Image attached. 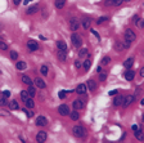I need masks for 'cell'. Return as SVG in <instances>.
I'll list each match as a JSON object with an SVG mask.
<instances>
[{
	"label": "cell",
	"mask_w": 144,
	"mask_h": 143,
	"mask_svg": "<svg viewBox=\"0 0 144 143\" xmlns=\"http://www.w3.org/2000/svg\"><path fill=\"white\" fill-rule=\"evenodd\" d=\"M72 133H73V135H75V137H78V138H84V137L86 135V130H85L84 128H82V126H80V125L73 126Z\"/></svg>",
	"instance_id": "cell-1"
},
{
	"label": "cell",
	"mask_w": 144,
	"mask_h": 143,
	"mask_svg": "<svg viewBox=\"0 0 144 143\" xmlns=\"http://www.w3.org/2000/svg\"><path fill=\"white\" fill-rule=\"evenodd\" d=\"M71 41H72V44L76 48H80L81 44H82V39H81V36L78 34H72L71 35Z\"/></svg>",
	"instance_id": "cell-2"
},
{
	"label": "cell",
	"mask_w": 144,
	"mask_h": 143,
	"mask_svg": "<svg viewBox=\"0 0 144 143\" xmlns=\"http://www.w3.org/2000/svg\"><path fill=\"white\" fill-rule=\"evenodd\" d=\"M123 36H125V40H126V41H129V43H133L134 40L136 39V35H135V32L131 28H127L125 31V35H123Z\"/></svg>",
	"instance_id": "cell-3"
},
{
	"label": "cell",
	"mask_w": 144,
	"mask_h": 143,
	"mask_svg": "<svg viewBox=\"0 0 144 143\" xmlns=\"http://www.w3.org/2000/svg\"><path fill=\"white\" fill-rule=\"evenodd\" d=\"M36 125L37 126H45V125H48V119L45 116H37L36 117Z\"/></svg>",
	"instance_id": "cell-4"
},
{
	"label": "cell",
	"mask_w": 144,
	"mask_h": 143,
	"mask_svg": "<svg viewBox=\"0 0 144 143\" xmlns=\"http://www.w3.org/2000/svg\"><path fill=\"white\" fill-rule=\"evenodd\" d=\"M70 26H71L72 31H77L78 27H80V21L76 17H73V18H71V21H70Z\"/></svg>",
	"instance_id": "cell-5"
},
{
	"label": "cell",
	"mask_w": 144,
	"mask_h": 143,
	"mask_svg": "<svg viewBox=\"0 0 144 143\" xmlns=\"http://www.w3.org/2000/svg\"><path fill=\"white\" fill-rule=\"evenodd\" d=\"M46 139H48L46 132H39V133L36 134V140H37L39 143H43V142H45Z\"/></svg>",
	"instance_id": "cell-6"
},
{
	"label": "cell",
	"mask_w": 144,
	"mask_h": 143,
	"mask_svg": "<svg viewBox=\"0 0 144 143\" xmlns=\"http://www.w3.org/2000/svg\"><path fill=\"white\" fill-rule=\"evenodd\" d=\"M135 101V95H126L125 98H123V102H122V105L125 106V107H127V106H130L133 102Z\"/></svg>",
	"instance_id": "cell-7"
},
{
	"label": "cell",
	"mask_w": 144,
	"mask_h": 143,
	"mask_svg": "<svg viewBox=\"0 0 144 143\" xmlns=\"http://www.w3.org/2000/svg\"><path fill=\"white\" fill-rule=\"evenodd\" d=\"M34 84H35V87H37V88H40V89H44V88L46 87L45 81H44L43 79H40V77H36V79L34 80Z\"/></svg>",
	"instance_id": "cell-8"
},
{
	"label": "cell",
	"mask_w": 144,
	"mask_h": 143,
	"mask_svg": "<svg viewBox=\"0 0 144 143\" xmlns=\"http://www.w3.org/2000/svg\"><path fill=\"white\" fill-rule=\"evenodd\" d=\"M27 48L31 50V52H35L39 49V44L35 41V40H28L27 41Z\"/></svg>",
	"instance_id": "cell-9"
},
{
	"label": "cell",
	"mask_w": 144,
	"mask_h": 143,
	"mask_svg": "<svg viewBox=\"0 0 144 143\" xmlns=\"http://www.w3.org/2000/svg\"><path fill=\"white\" fill-rule=\"evenodd\" d=\"M58 111H59V113H60L62 116H67V115H70V108H68L67 105H62V106H59Z\"/></svg>",
	"instance_id": "cell-10"
},
{
	"label": "cell",
	"mask_w": 144,
	"mask_h": 143,
	"mask_svg": "<svg viewBox=\"0 0 144 143\" xmlns=\"http://www.w3.org/2000/svg\"><path fill=\"white\" fill-rule=\"evenodd\" d=\"M80 25L82 26V28H84V30H88V28H90V26H91V19H90V18H84V19L80 22Z\"/></svg>",
	"instance_id": "cell-11"
},
{
	"label": "cell",
	"mask_w": 144,
	"mask_h": 143,
	"mask_svg": "<svg viewBox=\"0 0 144 143\" xmlns=\"http://www.w3.org/2000/svg\"><path fill=\"white\" fill-rule=\"evenodd\" d=\"M86 90H88V87H86L85 84H80V85H77V88H76V93L80 94V95H84V94L86 93Z\"/></svg>",
	"instance_id": "cell-12"
},
{
	"label": "cell",
	"mask_w": 144,
	"mask_h": 143,
	"mask_svg": "<svg viewBox=\"0 0 144 143\" xmlns=\"http://www.w3.org/2000/svg\"><path fill=\"white\" fill-rule=\"evenodd\" d=\"M73 108L75 110H82L84 108V102L82 101H80V99H76V101H73Z\"/></svg>",
	"instance_id": "cell-13"
},
{
	"label": "cell",
	"mask_w": 144,
	"mask_h": 143,
	"mask_svg": "<svg viewBox=\"0 0 144 143\" xmlns=\"http://www.w3.org/2000/svg\"><path fill=\"white\" fill-rule=\"evenodd\" d=\"M57 57H58V59H59V61H62V62H65V61L67 59V55H66V50H59V49H58Z\"/></svg>",
	"instance_id": "cell-14"
},
{
	"label": "cell",
	"mask_w": 144,
	"mask_h": 143,
	"mask_svg": "<svg viewBox=\"0 0 144 143\" xmlns=\"http://www.w3.org/2000/svg\"><path fill=\"white\" fill-rule=\"evenodd\" d=\"M134 77H135V72H134L133 70L129 68V70L125 72V79L129 80V81H131V80H134Z\"/></svg>",
	"instance_id": "cell-15"
},
{
	"label": "cell",
	"mask_w": 144,
	"mask_h": 143,
	"mask_svg": "<svg viewBox=\"0 0 144 143\" xmlns=\"http://www.w3.org/2000/svg\"><path fill=\"white\" fill-rule=\"evenodd\" d=\"M134 62H135V61H134V58H127V59L125 61V62H123V67L129 70V68H131V67H133Z\"/></svg>",
	"instance_id": "cell-16"
},
{
	"label": "cell",
	"mask_w": 144,
	"mask_h": 143,
	"mask_svg": "<svg viewBox=\"0 0 144 143\" xmlns=\"http://www.w3.org/2000/svg\"><path fill=\"white\" fill-rule=\"evenodd\" d=\"M86 87H88V89L90 90V92H94L95 89H97V83L94 80H89L88 83H86Z\"/></svg>",
	"instance_id": "cell-17"
},
{
	"label": "cell",
	"mask_w": 144,
	"mask_h": 143,
	"mask_svg": "<svg viewBox=\"0 0 144 143\" xmlns=\"http://www.w3.org/2000/svg\"><path fill=\"white\" fill-rule=\"evenodd\" d=\"M15 67H17V70H19V71H23V70H26L27 65H26V62H23V61H18L17 65H15Z\"/></svg>",
	"instance_id": "cell-18"
},
{
	"label": "cell",
	"mask_w": 144,
	"mask_h": 143,
	"mask_svg": "<svg viewBox=\"0 0 144 143\" xmlns=\"http://www.w3.org/2000/svg\"><path fill=\"white\" fill-rule=\"evenodd\" d=\"M57 47H58L59 50H66L67 49V44L63 41V40H58V41H57Z\"/></svg>",
	"instance_id": "cell-19"
},
{
	"label": "cell",
	"mask_w": 144,
	"mask_h": 143,
	"mask_svg": "<svg viewBox=\"0 0 144 143\" xmlns=\"http://www.w3.org/2000/svg\"><path fill=\"white\" fill-rule=\"evenodd\" d=\"M37 10H39V5H37V4H35V5L30 7V8L26 10V13H27V14H35Z\"/></svg>",
	"instance_id": "cell-20"
},
{
	"label": "cell",
	"mask_w": 144,
	"mask_h": 143,
	"mask_svg": "<svg viewBox=\"0 0 144 143\" xmlns=\"http://www.w3.org/2000/svg\"><path fill=\"white\" fill-rule=\"evenodd\" d=\"M22 83H23V84H26V85H28V87L34 84V83H32V80H31L27 75H23V76H22Z\"/></svg>",
	"instance_id": "cell-21"
},
{
	"label": "cell",
	"mask_w": 144,
	"mask_h": 143,
	"mask_svg": "<svg viewBox=\"0 0 144 143\" xmlns=\"http://www.w3.org/2000/svg\"><path fill=\"white\" fill-rule=\"evenodd\" d=\"M113 48H115V50H116V52H121V50H122L123 48H125V47H123V43H121V41H116Z\"/></svg>",
	"instance_id": "cell-22"
},
{
	"label": "cell",
	"mask_w": 144,
	"mask_h": 143,
	"mask_svg": "<svg viewBox=\"0 0 144 143\" xmlns=\"http://www.w3.org/2000/svg\"><path fill=\"white\" fill-rule=\"evenodd\" d=\"M90 66H91V61H90V59H85L84 62H82V67H84L85 71H89Z\"/></svg>",
	"instance_id": "cell-23"
},
{
	"label": "cell",
	"mask_w": 144,
	"mask_h": 143,
	"mask_svg": "<svg viewBox=\"0 0 144 143\" xmlns=\"http://www.w3.org/2000/svg\"><path fill=\"white\" fill-rule=\"evenodd\" d=\"M66 4V0H55V8L57 9H62Z\"/></svg>",
	"instance_id": "cell-24"
},
{
	"label": "cell",
	"mask_w": 144,
	"mask_h": 143,
	"mask_svg": "<svg viewBox=\"0 0 144 143\" xmlns=\"http://www.w3.org/2000/svg\"><path fill=\"white\" fill-rule=\"evenodd\" d=\"M86 55H89V50H88L86 48L80 49V52H78V57H80V58H84V57H86Z\"/></svg>",
	"instance_id": "cell-25"
},
{
	"label": "cell",
	"mask_w": 144,
	"mask_h": 143,
	"mask_svg": "<svg viewBox=\"0 0 144 143\" xmlns=\"http://www.w3.org/2000/svg\"><path fill=\"white\" fill-rule=\"evenodd\" d=\"M9 108H10L12 111H14V110H18V108H19L18 102H17V101H12L10 103H9Z\"/></svg>",
	"instance_id": "cell-26"
},
{
	"label": "cell",
	"mask_w": 144,
	"mask_h": 143,
	"mask_svg": "<svg viewBox=\"0 0 144 143\" xmlns=\"http://www.w3.org/2000/svg\"><path fill=\"white\" fill-rule=\"evenodd\" d=\"M70 116H71V119H72L73 121H77V120L80 119V113L77 112V110H75V111H72V113L70 112Z\"/></svg>",
	"instance_id": "cell-27"
},
{
	"label": "cell",
	"mask_w": 144,
	"mask_h": 143,
	"mask_svg": "<svg viewBox=\"0 0 144 143\" xmlns=\"http://www.w3.org/2000/svg\"><path fill=\"white\" fill-rule=\"evenodd\" d=\"M134 134H135V137H136V139H139V140H143V139H144V133H143L141 130H139V129H136Z\"/></svg>",
	"instance_id": "cell-28"
},
{
	"label": "cell",
	"mask_w": 144,
	"mask_h": 143,
	"mask_svg": "<svg viewBox=\"0 0 144 143\" xmlns=\"http://www.w3.org/2000/svg\"><path fill=\"white\" fill-rule=\"evenodd\" d=\"M122 102H123V97L118 95V97H116V98H115L113 105H115V106H120V105H122Z\"/></svg>",
	"instance_id": "cell-29"
},
{
	"label": "cell",
	"mask_w": 144,
	"mask_h": 143,
	"mask_svg": "<svg viewBox=\"0 0 144 143\" xmlns=\"http://www.w3.org/2000/svg\"><path fill=\"white\" fill-rule=\"evenodd\" d=\"M5 105H7V97L2 92L0 93V106H5Z\"/></svg>",
	"instance_id": "cell-30"
},
{
	"label": "cell",
	"mask_w": 144,
	"mask_h": 143,
	"mask_svg": "<svg viewBox=\"0 0 144 143\" xmlns=\"http://www.w3.org/2000/svg\"><path fill=\"white\" fill-rule=\"evenodd\" d=\"M28 95L32 98V97H35V94H36V89H35V87H32V85H30V88H28Z\"/></svg>",
	"instance_id": "cell-31"
},
{
	"label": "cell",
	"mask_w": 144,
	"mask_h": 143,
	"mask_svg": "<svg viewBox=\"0 0 144 143\" xmlns=\"http://www.w3.org/2000/svg\"><path fill=\"white\" fill-rule=\"evenodd\" d=\"M25 102H26V107H28V108H32V107L35 106V103H34V101H32L31 98H27V99H26Z\"/></svg>",
	"instance_id": "cell-32"
},
{
	"label": "cell",
	"mask_w": 144,
	"mask_h": 143,
	"mask_svg": "<svg viewBox=\"0 0 144 143\" xmlns=\"http://www.w3.org/2000/svg\"><path fill=\"white\" fill-rule=\"evenodd\" d=\"M40 71H41V74H43L44 76H46V75H48V72H49V68H48V66L43 65V66H41V68H40Z\"/></svg>",
	"instance_id": "cell-33"
},
{
	"label": "cell",
	"mask_w": 144,
	"mask_h": 143,
	"mask_svg": "<svg viewBox=\"0 0 144 143\" xmlns=\"http://www.w3.org/2000/svg\"><path fill=\"white\" fill-rule=\"evenodd\" d=\"M28 97H30V95H28V92H27V90H21V98H22L23 101H26Z\"/></svg>",
	"instance_id": "cell-34"
},
{
	"label": "cell",
	"mask_w": 144,
	"mask_h": 143,
	"mask_svg": "<svg viewBox=\"0 0 144 143\" xmlns=\"http://www.w3.org/2000/svg\"><path fill=\"white\" fill-rule=\"evenodd\" d=\"M106 21H108V17H106V16H104V17H99L98 21H97V23H98V25H102L103 22H106Z\"/></svg>",
	"instance_id": "cell-35"
},
{
	"label": "cell",
	"mask_w": 144,
	"mask_h": 143,
	"mask_svg": "<svg viewBox=\"0 0 144 143\" xmlns=\"http://www.w3.org/2000/svg\"><path fill=\"white\" fill-rule=\"evenodd\" d=\"M75 67H76L77 70H80V68L82 67V62H81L80 59H76V61H75Z\"/></svg>",
	"instance_id": "cell-36"
},
{
	"label": "cell",
	"mask_w": 144,
	"mask_h": 143,
	"mask_svg": "<svg viewBox=\"0 0 144 143\" xmlns=\"http://www.w3.org/2000/svg\"><path fill=\"white\" fill-rule=\"evenodd\" d=\"M0 49L2 50H8V45L4 41H2V40H0Z\"/></svg>",
	"instance_id": "cell-37"
},
{
	"label": "cell",
	"mask_w": 144,
	"mask_h": 143,
	"mask_svg": "<svg viewBox=\"0 0 144 143\" xmlns=\"http://www.w3.org/2000/svg\"><path fill=\"white\" fill-rule=\"evenodd\" d=\"M109 62H111V58H109V57H104V58L102 59V63H103V65H108Z\"/></svg>",
	"instance_id": "cell-38"
},
{
	"label": "cell",
	"mask_w": 144,
	"mask_h": 143,
	"mask_svg": "<svg viewBox=\"0 0 144 143\" xmlns=\"http://www.w3.org/2000/svg\"><path fill=\"white\" fill-rule=\"evenodd\" d=\"M106 79H107V74H104V72H100L99 74V80L100 81H104Z\"/></svg>",
	"instance_id": "cell-39"
},
{
	"label": "cell",
	"mask_w": 144,
	"mask_h": 143,
	"mask_svg": "<svg viewBox=\"0 0 144 143\" xmlns=\"http://www.w3.org/2000/svg\"><path fill=\"white\" fill-rule=\"evenodd\" d=\"M58 97H59L60 99H65V98H66V92H65V90H60V92L58 93Z\"/></svg>",
	"instance_id": "cell-40"
},
{
	"label": "cell",
	"mask_w": 144,
	"mask_h": 143,
	"mask_svg": "<svg viewBox=\"0 0 144 143\" xmlns=\"http://www.w3.org/2000/svg\"><path fill=\"white\" fill-rule=\"evenodd\" d=\"M122 2H123V0H112V3H113V5H115V7L121 5V4H122Z\"/></svg>",
	"instance_id": "cell-41"
},
{
	"label": "cell",
	"mask_w": 144,
	"mask_h": 143,
	"mask_svg": "<svg viewBox=\"0 0 144 143\" xmlns=\"http://www.w3.org/2000/svg\"><path fill=\"white\" fill-rule=\"evenodd\" d=\"M10 58L15 61V59L18 58V53H17V52H10Z\"/></svg>",
	"instance_id": "cell-42"
},
{
	"label": "cell",
	"mask_w": 144,
	"mask_h": 143,
	"mask_svg": "<svg viewBox=\"0 0 144 143\" xmlns=\"http://www.w3.org/2000/svg\"><path fill=\"white\" fill-rule=\"evenodd\" d=\"M139 19H140V18H139V16H138V14H135V16L133 17V22H134L135 25H138V22H139Z\"/></svg>",
	"instance_id": "cell-43"
},
{
	"label": "cell",
	"mask_w": 144,
	"mask_h": 143,
	"mask_svg": "<svg viewBox=\"0 0 144 143\" xmlns=\"http://www.w3.org/2000/svg\"><path fill=\"white\" fill-rule=\"evenodd\" d=\"M23 112L27 115V117H32V115H34L31 111H28V110H26V108H23Z\"/></svg>",
	"instance_id": "cell-44"
},
{
	"label": "cell",
	"mask_w": 144,
	"mask_h": 143,
	"mask_svg": "<svg viewBox=\"0 0 144 143\" xmlns=\"http://www.w3.org/2000/svg\"><path fill=\"white\" fill-rule=\"evenodd\" d=\"M90 31H91V34H93V35H94V36H95V37H97L98 40H100V36H99V34H98V32H97L95 30H90Z\"/></svg>",
	"instance_id": "cell-45"
},
{
	"label": "cell",
	"mask_w": 144,
	"mask_h": 143,
	"mask_svg": "<svg viewBox=\"0 0 144 143\" xmlns=\"http://www.w3.org/2000/svg\"><path fill=\"white\" fill-rule=\"evenodd\" d=\"M138 26L140 28H144V19H139V22H138Z\"/></svg>",
	"instance_id": "cell-46"
},
{
	"label": "cell",
	"mask_w": 144,
	"mask_h": 143,
	"mask_svg": "<svg viewBox=\"0 0 144 143\" xmlns=\"http://www.w3.org/2000/svg\"><path fill=\"white\" fill-rule=\"evenodd\" d=\"M117 93H118V90H116V89H115V90H111L108 94H109V95H116Z\"/></svg>",
	"instance_id": "cell-47"
},
{
	"label": "cell",
	"mask_w": 144,
	"mask_h": 143,
	"mask_svg": "<svg viewBox=\"0 0 144 143\" xmlns=\"http://www.w3.org/2000/svg\"><path fill=\"white\" fill-rule=\"evenodd\" d=\"M3 94H4L7 98H8V97H10V92H9V90H4V92H3Z\"/></svg>",
	"instance_id": "cell-48"
},
{
	"label": "cell",
	"mask_w": 144,
	"mask_h": 143,
	"mask_svg": "<svg viewBox=\"0 0 144 143\" xmlns=\"http://www.w3.org/2000/svg\"><path fill=\"white\" fill-rule=\"evenodd\" d=\"M106 5H113V3H112V0H107V2H106Z\"/></svg>",
	"instance_id": "cell-49"
},
{
	"label": "cell",
	"mask_w": 144,
	"mask_h": 143,
	"mask_svg": "<svg viewBox=\"0 0 144 143\" xmlns=\"http://www.w3.org/2000/svg\"><path fill=\"white\" fill-rule=\"evenodd\" d=\"M13 3H14V5H18L21 3V0H13Z\"/></svg>",
	"instance_id": "cell-50"
},
{
	"label": "cell",
	"mask_w": 144,
	"mask_h": 143,
	"mask_svg": "<svg viewBox=\"0 0 144 143\" xmlns=\"http://www.w3.org/2000/svg\"><path fill=\"white\" fill-rule=\"evenodd\" d=\"M140 75H141V77H144V67L140 70Z\"/></svg>",
	"instance_id": "cell-51"
},
{
	"label": "cell",
	"mask_w": 144,
	"mask_h": 143,
	"mask_svg": "<svg viewBox=\"0 0 144 143\" xmlns=\"http://www.w3.org/2000/svg\"><path fill=\"white\" fill-rule=\"evenodd\" d=\"M30 2H31V0H23V4H25V5H27Z\"/></svg>",
	"instance_id": "cell-52"
},
{
	"label": "cell",
	"mask_w": 144,
	"mask_h": 143,
	"mask_svg": "<svg viewBox=\"0 0 144 143\" xmlns=\"http://www.w3.org/2000/svg\"><path fill=\"white\" fill-rule=\"evenodd\" d=\"M131 129H133V130H134V132H135V130H136V129H138V125H133V126H131Z\"/></svg>",
	"instance_id": "cell-53"
},
{
	"label": "cell",
	"mask_w": 144,
	"mask_h": 143,
	"mask_svg": "<svg viewBox=\"0 0 144 143\" xmlns=\"http://www.w3.org/2000/svg\"><path fill=\"white\" fill-rule=\"evenodd\" d=\"M143 121H144V115H143Z\"/></svg>",
	"instance_id": "cell-54"
},
{
	"label": "cell",
	"mask_w": 144,
	"mask_h": 143,
	"mask_svg": "<svg viewBox=\"0 0 144 143\" xmlns=\"http://www.w3.org/2000/svg\"><path fill=\"white\" fill-rule=\"evenodd\" d=\"M0 30H2V25H0Z\"/></svg>",
	"instance_id": "cell-55"
},
{
	"label": "cell",
	"mask_w": 144,
	"mask_h": 143,
	"mask_svg": "<svg viewBox=\"0 0 144 143\" xmlns=\"http://www.w3.org/2000/svg\"><path fill=\"white\" fill-rule=\"evenodd\" d=\"M125 2H130V0H125Z\"/></svg>",
	"instance_id": "cell-56"
}]
</instances>
